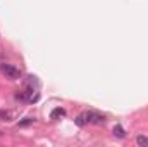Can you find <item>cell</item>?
<instances>
[{
  "mask_svg": "<svg viewBox=\"0 0 148 147\" xmlns=\"http://www.w3.org/2000/svg\"><path fill=\"white\" fill-rule=\"evenodd\" d=\"M103 121H105V116L100 114V112H95V111H84V112H81L76 118V125L77 126H84V125H91V123L102 125Z\"/></svg>",
  "mask_w": 148,
  "mask_h": 147,
  "instance_id": "1",
  "label": "cell"
},
{
  "mask_svg": "<svg viewBox=\"0 0 148 147\" xmlns=\"http://www.w3.org/2000/svg\"><path fill=\"white\" fill-rule=\"evenodd\" d=\"M0 71H2V74H5V78H9V80H19V76H21L17 68H14L12 64H5V62L0 64Z\"/></svg>",
  "mask_w": 148,
  "mask_h": 147,
  "instance_id": "2",
  "label": "cell"
},
{
  "mask_svg": "<svg viewBox=\"0 0 148 147\" xmlns=\"http://www.w3.org/2000/svg\"><path fill=\"white\" fill-rule=\"evenodd\" d=\"M62 116H66V109H62V107H55V109L50 112V118L52 119H57V118H62Z\"/></svg>",
  "mask_w": 148,
  "mask_h": 147,
  "instance_id": "3",
  "label": "cell"
},
{
  "mask_svg": "<svg viewBox=\"0 0 148 147\" xmlns=\"http://www.w3.org/2000/svg\"><path fill=\"white\" fill-rule=\"evenodd\" d=\"M114 135H115L117 139H124V137H126V130H124L121 125H115V126H114Z\"/></svg>",
  "mask_w": 148,
  "mask_h": 147,
  "instance_id": "4",
  "label": "cell"
},
{
  "mask_svg": "<svg viewBox=\"0 0 148 147\" xmlns=\"http://www.w3.org/2000/svg\"><path fill=\"white\" fill-rule=\"evenodd\" d=\"M136 144L140 147H147L148 146V137H145V135H138L136 137Z\"/></svg>",
  "mask_w": 148,
  "mask_h": 147,
  "instance_id": "5",
  "label": "cell"
},
{
  "mask_svg": "<svg viewBox=\"0 0 148 147\" xmlns=\"http://www.w3.org/2000/svg\"><path fill=\"white\" fill-rule=\"evenodd\" d=\"M31 123H33V118H24L23 121H19V126H28Z\"/></svg>",
  "mask_w": 148,
  "mask_h": 147,
  "instance_id": "6",
  "label": "cell"
}]
</instances>
